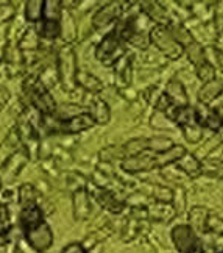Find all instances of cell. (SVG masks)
Returning <instances> with one entry per match:
<instances>
[{"instance_id":"1","label":"cell","mask_w":223,"mask_h":253,"mask_svg":"<svg viewBox=\"0 0 223 253\" xmlns=\"http://www.w3.org/2000/svg\"><path fill=\"white\" fill-rule=\"evenodd\" d=\"M184 153H186V149H184L183 145H173L169 150L159 152V153L145 150L139 155H134V157L125 158L122 163V169L130 173L149 172V170L169 166L172 163L180 161L184 157Z\"/></svg>"},{"instance_id":"2","label":"cell","mask_w":223,"mask_h":253,"mask_svg":"<svg viewBox=\"0 0 223 253\" xmlns=\"http://www.w3.org/2000/svg\"><path fill=\"white\" fill-rule=\"evenodd\" d=\"M150 41L151 44L161 50L164 55L170 60H180V58L184 55V48L175 41V38L172 36L170 30L167 28L166 24H156L150 32Z\"/></svg>"},{"instance_id":"3","label":"cell","mask_w":223,"mask_h":253,"mask_svg":"<svg viewBox=\"0 0 223 253\" xmlns=\"http://www.w3.org/2000/svg\"><path fill=\"white\" fill-rule=\"evenodd\" d=\"M76 56L71 45H64L58 53V77L64 91H74L76 87Z\"/></svg>"},{"instance_id":"4","label":"cell","mask_w":223,"mask_h":253,"mask_svg":"<svg viewBox=\"0 0 223 253\" xmlns=\"http://www.w3.org/2000/svg\"><path fill=\"white\" fill-rule=\"evenodd\" d=\"M125 53L122 40L114 32L108 33L95 48V58L103 66H114Z\"/></svg>"},{"instance_id":"5","label":"cell","mask_w":223,"mask_h":253,"mask_svg":"<svg viewBox=\"0 0 223 253\" xmlns=\"http://www.w3.org/2000/svg\"><path fill=\"white\" fill-rule=\"evenodd\" d=\"M30 100L35 108L44 116L53 114L56 110L55 99L50 95L48 89L41 82H36V83L30 84Z\"/></svg>"},{"instance_id":"6","label":"cell","mask_w":223,"mask_h":253,"mask_svg":"<svg viewBox=\"0 0 223 253\" xmlns=\"http://www.w3.org/2000/svg\"><path fill=\"white\" fill-rule=\"evenodd\" d=\"M25 239L28 244H30V247L35 249L36 252H45L53 244V231H52L50 225L44 220L37 227L27 230Z\"/></svg>"},{"instance_id":"7","label":"cell","mask_w":223,"mask_h":253,"mask_svg":"<svg viewBox=\"0 0 223 253\" xmlns=\"http://www.w3.org/2000/svg\"><path fill=\"white\" fill-rule=\"evenodd\" d=\"M172 239L175 242L178 252L181 253H190L198 246L197 233L190 225H178L172 230Z\"/></svg>"},{"instance_id":"8","label":"cell","mask_w":223,"mask_h":253,"mask_svg":"<svg viewBox=\"0 0 223 253\" xmlns=\"http://www.w3.org/2000/svg\"><path fill=\"white\" fill-rule=\"evenodd\" d=\"M94 119L89 113H80V114H74L69 119H66L60 124V130L66 134H76L86 131L94 126Z\"/></svg>"},{"instance_id":"9","label":"cell","mask_w":223,"mask_h":253,"mask_svg":"<svg viewBox=\"0 0 223 253\" xmlns=\"http://www.w3.org/2000/svg\"><path fill=\"white\" fill-rule=\"evenodd\" d=\"M122 3L119 2H110L105 6H102L99 11H97L92 17V27L94 28H103L108 24H111L112 21H117V19L122 16Z\"/></svg>"},{"instance_id":"10","label":"cell","mask_w":223,"mask_h":253,"mask_svg":"<svg viewBox=\"0 0 223 253\" xmlns=\"http://www.w3.org/2000/svg\"><path fill=\"white\" fill-rule=\"evenodd\" d=\"M44 222V214L42 210L36 205V203H25L22 211H21V225L24 227V230H30L37 227L39 223Z\"/></svg>"},{"instance_id":"11","label":"cell","mask_w":223,"mask_h":253,"mask_svg":"<svg viewBox=\"0 0 223 253\" xmlns=\"http://www.w3.org/2000/svg\"><path fill=\"white\" fill-rule=\"evenodd\" d=\"M19 144H21V139H19L16 128H13L11 133L6 136L2 144H0V169L16 155Z\"/></svg>"},{"instance_id":"12","label":"cell","mask_w":223,"mask_h":253,"mask_svg":"<svg viewBox=\"0 0 223 253\" xmlns=\"http://www.w3.org/2000/svg\"><path fill=\"white\" fill-rule=\"evenodd\" d=\"M164 95H166L167 99L175 106H187L189 105V99H187L186 89H184V86L181 84V82L177 80V79H172L169 82Z\"/></svg>"},{"instance_id":"13","label":"cell","mask_w":223,"mask_h":253,"mask_svg":"<svg viewBox=\"0 0 223 253\" xmlns=\"http://www.w3.org/2000/svg\"><path fill=\"white\" fill-rule=\"evenodd\" d=\"M222 92H223V83L220 80H217V79L211 80V82L203 84V87H201L200 92H198L200 103L208 105L212 100H216Z\"/></svg>"},{"instance_id":"14","label":"cell","mask_w":223,"mask_h":253,"mask_svg":"<svg viewBox=\"0 0 223 253\" xmlns=\"http://www.w3.org/2000/svg\"><path fill=\"white\" fill-rule=\"evenodd\" d=\"M177 166L181 170L186 172L189 177H198V175L203 172V164L193 157V155H190L187 152L184 153V157L180 161H177Z\"/></svg>"},{"instance_id":"15","label":"cell","mask_w":223,"mask_h":253,"mask_svg":"<svg viewBox=\"0 0 223 253\" xmlns=\"http://www.w3.org/2000/svg\"><path fill=\"white\" fill-rule=\"evenodd\" d=\"M76 84H80L81 87H84L86 91L89 92H99L102 91V82L97 79V77L91 75L89 72L86 71H80L76 72Z\"/></svg>"},{"instance_id":"16","label":"cell","mask_w":223,"mask_h":253,"mask_svg":"<svg viewBox=\"0 0 223 253\" xmlns=\"http://www.w3.org/2000/svg\"><path fill=\"white\" fill-rule=\"evenodd\" d=\"M63 16V8L58 0H45L44 9H42V19L44 21H52V22H60Z\"/></svg>"},{"instance_id":"17","label":"cell","mask_w":223,"mask_h":253,"mask_svg":"<svg viewBox=\"0 0 223 253\" xmlns=\"http://www.w3.org/2000/svg\"><path fill=\"white\" fill-rule=\"evenodd\" d=\"M42 0H30V2L25 3V19L28 22H39L42 19Z\"/></svg>"},{"instance_id":"18","label":"cell","mask_w":223,"mask_h":253,"mask_svg":"<svg viewBox=\"0 0 223 253\" xmlns=\"http://www.w3.org/2000/svg\"><path fill=\"white\" fill-rule=\"evenodd\" d=\"M94 122H99V124H105L110 121V110H108V105H106L102 99H97L92 103V108L91 113Z\"/></svg>"},{"instance_id":"19","label":"cell","mask_w":223,"mask_h":253,"mask_svg":"<svg viewBox=\"0 0 223 253\" xmlns=\"http://www.w3.org/2000/svg\"><path fill=\"white\" fill-rule=\"evenodd\" d=\"M74 202H75V216L76 217H86L89 214V199L88 196H86V192L84 191H80V192H76L75 194V197H74Z\"/></svg>"},{"instance_id":"20","label":"cell","mask_w":223,"mask_h":253,"mask_svg":"<svg viewBox=\"0 0 223 253\" xmlns=\"http://www.w3.org/2000/svg\"><path fill=\"white\" fill-rule=\"evenodd\" d=\"M97 199H99L102 205H105L111 212H120V211H122L123 203L115 199V196H114L112 192L100 191V192H99V196H97Z\"/></svg>"},{"instance_id":"21","label":"cell","mask_w":223,"mask_h":253,"mask_svg":"<svg viewBox=\"0 0 223 253\" xmlns=\"http://www.w3.org/2000/svg\"><path fill=\"white\" fill-rule=\"evenodd\" d=\"M190 222H192V228L197 230H208V211L203 210L200 207L193 208L190 212Z\"/></svg>"},{"instance_id":"22","label":"cell","mask_w":223,"mask_h":253,"mask_svg":"<svg viewBox=\"0 0 223 253\" xmlns=\"http://www.w3.org/2000/svg\"><path fill=\"white\" fill-rule=\"evenodd\" d=\"M141 6H142V9L150 17H153L154 21H158V24L164 25V19H166V9L161 8L159 3H156V2H144V3H141Z\"/></svg>"},{"instance_id":"23","label":"cell","mask_w":223,"mask_h":253,"mask_svg":"<svg viewBox=\"0 0 223 253\" xmlns=\"http://www.w3.org/2000/svg\"><path fill=\"white\" fill-rule=\"evenodd\" d=\"M184 52L187 53V56H189V60L193 63V66H200V64H203L206 61V58H205V53H203V48H201V45L198 44V42H192L189 47H186L184 48Z\"/></svg>"},{"instance_id":"24","label":"cell","mask_w":223,"mask_h":253,"mask_svg":"<svg viewBox=\"0 0 223 253\" xmlns=\"http://www.w3.org/2000/svg\"><path fill=\"white\" fill-rule=\"evenodd\" d=\"M60 28L61 24L60 22H52V21H44L42 27H41V36L45 38V40H55V38L60 35Z\"/></svg>"},{"instance_id":"25","label":"cell","mask_w":223,"mask_h":253,"mask_svg":"<svg viewBox=\"0 0 223 253\" xmlns=\"http://www.w3.org/2000/svg\"><path fill=\"white\" fill-rule=\"evenodd\" d=\"M195 69H197V75L200 77V80H203L205 83H208V82L216 79V69H214V66L209 64L208 61H205L203 64L197 66Z\"/></svg>"},{"instance_id":"26","label":"cell","mask_w":223,"mask_h":253,"mask_svg":"<svg viewBox=\"0 0 223 253\" xmlns=\"http://www.w3.org/2000/svg\"><path fill=\"white\" fill-rule=\"evenodd\" d=\"M11 230V220H9L8 207L0 203V236H6Z\"/></svg>"},{"instance_id":"27","label":"cell","mask_w":223,"mask_h":253,"mask_svg":"<svg viewBox=\"0 0 223 253\" xmlns=\"http://www.w3.org/2000/svg\"><path fill=\"white\" fill-rule=\"evenodd\" d=\"M17 14V8L11 3H0V24H5L13 21Z\"/></svg>"},{"instance_id":"28","label":"cell","mask_w":223,"mask_h":253,"mask_svg":"<svg viewBox=\"0 0 223 253\" xmlns=\"http://www.w3.org/2000/svg\"><path fill=\"white\" fill-rule=\"evenodd\" d=\"M35 196H36V192L32 184H24V186L19 189V199H21L22 205H25V203H33Z\"/></svg>"},{"instance_id":"29","label":"cell","mask_w":223,"mask_h":253,"mask_svg":"<svg viewBox=\"0 0 223 253\" xmlns=\"http://www.w3.org/2000/svg\"><path fill=\"white\" fill-rule=\"evenodd\" d=\"M61 253H88V250H86L81 244H78V242H72V244L66 246Z\"/></svg>"},{"instance_id":"30","label":"cell","mask_w":223,"mask_h":253,"mask_svg":"<svg viewBox=\"0 0 223 253\" xmlns=\"http://www.w3.org/2000/svg\"><path fill=\"white\" fill-rule=\"evenodd\" d=\"M9 97H11V94H9V91L6 89V87L0 86V111H2L3 106L9 102Z\"/></svg>"},{"instance_id":"31","label":"cell","mask_w":223,"mask_h":253,"mask_svg":"<svg viewBox=\"0 0 223 253\" xmlns=\"http://www.w3.org/2000/svg\"><path fill=\"white\" fill-rule=\"evenodd\" d=\"M217 118H219V122H220V126L223 128V105L222 106H217V108H214Z\"/></svg>"},{"instance_id":"32","label":"cell","mask_w":223,"mask_h":253,"mask_svg":"<svg viewBox=\"0 0 223 253\" xmlns=\"http://www.w3.org/2000/svg\"><path fill=\"white\" fill-rule=\"evenodd\" d=\"M214 228L217 233H220V235H223V220H219V219H216V223H214Z\"/></svg>"},{"instance_id":"33","label":"cell","mask_w":223,"mask_h":253,"mask_svg":"<svg viewBox=\"0 0 223 253\" xmlns=\"http://www.w3.org/2000/svg\"><path fill=\"white\" fill-rule=\"evenodd\" d=\"M190 253H206V252H205V250H203V247H201V246H197V247H195V249H193V250H192Z\"/></svg>"},{"instance_id":"34","label":"cell","mask_w":223,"mask_h":253,"mask_svg":"<svg viewBox=\"0 0 223 253\" xmlns=\"http://www.w3.org/2000/svg\"><path fill=\"white\" fill-rule=\"evenodd\" d=\"M219 56H220V58H219V61L222 63V69H223V55H222V53H219Z\"/></svg>"},{"instance_id":"35","label":"cell","mask_w":223,"mask_h":253,"mask_svg":"<svg viewBox=\"0 0 223 253\" xmlns=\"http://www.w3.org/2000/svg\"><path fill=\"white\" fill-rule=\"evenodd\" d=\"M0 189H2V180H0Z\"/></svg>"},{"instance_id":"36","label":"cell","mask_w":223,"mask_h":253,"mask_svg":"<svg viewBox=\"0 0 223 253\" xmlns=\"http://www.w3.org/2000/svg\"><path fill=\"white\" fill-rule=\"evenodd\" d=\"M222 253H223V252H222Z\"/></svg>"}]
</instances>
